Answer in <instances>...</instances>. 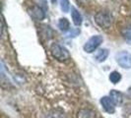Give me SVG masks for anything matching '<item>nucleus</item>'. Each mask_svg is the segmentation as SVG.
Instances as JSON below:
<instances>
[{
	"label": "nucleus",
	"mask_w": 131,
	"mask_h": 118,
	"mask_svg": "<svg viewBox=\"0 0 131 118\" xmlns=\"http://www.w3.org/2000/svg\"><path fill=\"white\" fill-rule=\"evenodd\" d=\"M118 65L123 69H131V53L128 51H120L115 55Z\"/></svg>",
	"instance_id": "20e7f679"
},
{
	"label": "nucleus",
	"mask_w": 131,
	"mask_h": 118,
	"mask_svg": "<svg viewBox=\"0 0 131 118\" xmlns=\"http://www.w3.org/2000/svg\"><path fill=\"white\" fill-rule=\"evenodd\" d=\"M50 52L52 56L58 61H65L70 58L69 51L66 49L64 46L60 45L59 43H53L50 46Z\"/></svg>",
	"instance_id": "f257e3e1"
},
{
	"label": "nucleus",
	"mask_w": 131,
	"mask_h": 118,
	"mask_svg": "<svg viewBox=\"0 0 131 118\" xmlns=\"http://www.w3.org/2000/svg\"><path fill=\"white\" fill-rule=\"evenodd\" d=\"M58 28L62 32H67L70 29V23L66 18H60L58 21Z\"/></svg>",
	"instance_id": "9b49d317"
},
{
	"label": "nucleus",
	"mask_w": 131,
	"mask_h": 118,
	"mask_svg": "<svg viewBox=\"0 0 131 118\" xmlns=\"http://www.w3.org/2000/svg\"><path fill=\"white\" fill-rule=\"evenodd\" d=\"M110 81L112 82V84H117L118 82L121 80V75L120 73L117 72V71H113L110 74Z\"/></svg>",
	"instance_id": "f8f14e48"
},
{
	"label": "nucleus",
	"mask_w": 131,
	"mask_h": 118,
	"mask_svg": "<svg viewBox=\"0 0 131 118\" xmlns=\"http://www.w3.org/2000/svg\"><path fill=\"white\" fill-rule=\"evenodd\" d=\"M122 36H123L125 40L129 44H131V26H128L122 31Z\"/></svg>",
	"instance_id": "ddd939ff"
},
{
	"label": "nucleus",
	"mask_w": 131,
	"mask_h": 118,
	"mask_svg": "<svg viewBox=\"0 0 131 118\" xmlns=\"http://www.w3.org/2000/svg\"><path fill=\"white\" fill-rule=\"evenodd\" d=\"M101 104L105 111L110 114L114 113L115 111V103L113 102L111 97H103L101 98Z\"/></svg>",
	"instance_id": "39448f33"
},
{
	"label": "nucleus",
	"mask_w": 131,
	"mask_h": 118,
	"mask_svg": "<svg viewBox=\"0 0 131 118\" xmlns=\"http://www.w3.org/2000/svg\"><path fill=\"white\" fill-rule=\"evenodd\" d=\"M110 97L113 100V102L115 103V105H119L122 102V93L120 92H118V91H116V90L111 91Z\"/></svg>",
	"instance_id": "9d476101"
},
{
	"label": "nucleus",
	"mask_w": 131,
	"mask_h": 118,
	"mask_svg": "<svg viewBox=\"0 0 131 118\" xmlns=\"http://www.w3.org/2000/svg\"><path fill=\"white\" fill-rule=\"evenodd\" d=\"M107 56H108V50L106 48H103L97 51V53L95 54V59L98 62H104L107 58Z\"/></svg>",
	"instance_id": "1a4fd4ad"
},
{
	"label": "nucleus",
	"mask_w": 131,
	"mask_h": 118,
	"mask_svg": "<svg viewBox=\"0 0 131 118\" xmlns=\"http://www.w3.org/2000/svg\"><path fill=\"white\" fill-rule=\"evenodd\" d=\"M77 118H96V112L90 108H83L79 110Z\"/></svg>",
	"instance_id": "6e6552de"
},
{
	"label": "nucleus",
	"mask_w": 131,
	"mask_h": 118,
	"mask_svg": "<svg viewBox=\"0 0 131 118\" xmlns=\"http://www.w3.org/2000/svg\"><path fill=\"white\" fill-rule=\"evenodd\" d=\"M60 2V8L62 10V12H68L69 8H70V3H69V0H59Z\"/></svg>",
	"instance_id": "4468645a"
},
{
	"label": "nucleus",
	"mask_w": 131,
	"mask_h": 118,
	"mask_svg": "<svg viewBox=\"0 0 131 118\" xmlns=\"http://www.w3.org/2000/svg\"><path fill=\"white\" fill-rule=\"evenodd\" d=\"M30 14H31V16L35 18V19L37 20H43L45 19V17H46V13H45V11L39 6H34L32 7L30 10Z\"/></svg>",
	"instance_id": "423d86ee"
},
{
	"label": "nucleus",
	"mask_w": 131,
	"mask_h": 118,
	"mask_svg": "<svg viewBox=\"0 0 131 118\" xmlns=\"http://www.w3.org/2000/svg\"><path fill=\"white\" fill-rule=\"evenodd\" d=\"M71 17H72V21L75 26H81L83 19H82V16H81L80 12L75 7H71Z\"/></svg>",
	"instance_id": "0eeeda50"
},
{
	"label": "nucleus",
	"mask_w": 131,
	"mask_h": 118,
	"mask_svg": "<svg viewBox=\"0 0 131 118\" xmlns=\"http://www.w3.org/2000/svg\"><path fill=\"white\" fill-rule=\"evenodd\" d=\"M95 22L103 29H107L112 26V17L107 11H100L95 15Z\"/></svg>",
	"instance_id": "f03ea898"
},
{
	"label": "nucleus",
	"mask_w": 131,
	"mask_h": 118,
	"mask_svg": "<svg viewBox=\"0 0 131 118\" xmlns=\"http://www.w3.org/2000/svg\"><path fill=\"white\" fill-rule=\"evenodd\" d=\"M104 41V38L100 34L97 36H93L90 39L86 41V43L84 44V50L87 53H92L94 52L99 46L101 45Z\"/></svg>",
	"instance_id": "7ed1b4c3"
}]
</instances>
